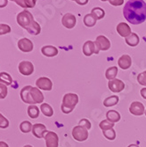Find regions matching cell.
<instances>
[{"mask_svg":"<svg viewBox=\"0 0 146 147\" xmlns=\"http://www.w3.org/2000/svg\"><path fill=\"white\" fill-rule=\"evenodd\" d=\"M123 15L131 24H142L146 20V3L143 0H129L123 8Z\"/></svg>","mask_w":146,"mask_h":147,"instance_id":"6da1fadb","label":"cell"},{"mask_svg":"<svg viewBox=\"0 0 146 147\" xmlns=\"http://www.w3.org/2000/svg\"><path fill=\"white\" fill-rule=\"evenodd\" d=\"M17 22L32 35H38L41 33V26L34 20L33 14L28 11H20L17 15Z\"/></svg>","mask_w":146,"mask_h":147,"instance_id":"7a4b0ae2","label":"cell"},{"mask_svg":"<svg viewBox=\"0 0 146 147\" xmlns=\"http://www.w3.org/2000/svg\"><path fill=\"white\" fill-rule=\"evenodd\" d=\"M78 103V96L76 93L68 92L64 94L63 103L61 105V110L63 114L71 113Z\"/></svg>","mask_w":146,"mask_h":147,"instance_id":"3957f363","label":"cell"},{"mask_svg":"<svg viewBox=\"0 0 146 147\" xmlns=\"http://www.w3.org/2000/svg\"><path fill=\"white\" fill-rule=\"evenodd\" d=\"M72 137L75 140L78 142H84L87 140L89 137V131L85 128L77 125L72 129Z\"/></svg>","mask_w":146,"mask_h":147,"instance_id":"277c9868","label":"cell"},{"mask_svg":"<svg viewBox=\"0 0 146 147\" xmlns=\"http://www.w3.org/2000/svg\"><path fill=\"white\" fill-rule=\"evenodd\" d=\"M100 49L96 45V43L92 41H87L83 45V53L86 57H91L92 54H99Z\"/></svg>","mask_w":146,"mask_h":147,"instance_id":"5b68a950","label":"cell"},{"mask_svg":"<svg viewBox=\"0 0 146 147\" xmlns=\"http://www.w3.org/2000/svg\"><path fill=\"white\" fill-rule=\"evenodd\" d=\"M19 71L24 76H30L34 71V64L29 61H21L19 63Z\"/></svg>","mask_w":146,"mask_h":147,"instance_id":"8992f818","label":"cell"},{"mask_svg":"<svg viewBox=\"0 0 146 147\" xmlns=\"http://www.w3.org/2000/svg\"><path fill=\"white\" fill-rule=\"evenodd\" d=\"M44 138L46 142V147H58L59 138L56 132L48 131Z\"/></svg>","mask_w":146,"mask_h":147,"instance_id":"52a82bcc","label":"cell"},{"mask_svg":"<svg viewBox=\"0 0 146 147\" xmlns=\"http://www.w3.org/2000/svg\"><path fill=\"white\" fill-rule=\"evenodd\" d=\"M129 113L141 116L145 113V108L142 102L140 101H133L129 106Z\"/></svg>","mask_w":146,"mask_h":147,"instance_id":"ba28073f","label":"cell"},{"mask_svg":"<svg viewBox=\"0 0 146 147\" xmlns=\"http://www.w3.org/2000/svg\"><path fill=\"white\" fill-rule=\"evenodd\" d=\"M35 85H36V87H38L41 90H44V91H51L53 87L52 81L48 78H46V77L39 78L36 80Z\"/></svg>","mask_w":146,"mask_h":147,"instance_id":"9c48e42d","label":"cell"},{"mask_svg":"<svg viewBox=\"0 0 146 147\" xmlns=\"http://www.w3.org/2000/svg\"><path fill=\"white\" fill-rule=\"evenodd\" d=\"M108 88L111 92L114 93H118L123 91V89L125 88V84L121 79L114 78L108 82Z\"/></svg>","mask_w":146,"mask_h":147,"instance_id":"30bf717a","label":"cell"},{"mask_svg":"<svg viewBox=\"0 0 146 147\" xmlns=\"http://www.w3.org/2000/svg\"><path fill=\"white\" fill-rule=\"evenodd\" d=\"M47 128L42 123H35L33 125L32 133L36 138H43L47 134Z\"/></svg>","mask_w":146,"mask_h":147,"instance_id":"8fae6325","label":"cell"},{"mask_svg":"<svg viewBox=\"0 0 146 147\" xmlns=\"http://www.w3.org/2000/svg\"><path fill=\"white\" fill-rule=\"evenodd\" d=\"M76 23H77V19L73 14H71V13H66L62 18L63 26L68 29L73 28L76 26Z\"/></svg>","mask_w":146,"mask_h":147,"instance_id":"7c38bea8","label":"cell"},{"mask_svg":"<svg viewBox=\"0 0 146 147\" xmlns=\"http://www.w3.org/2000/svg\"><path fill=\"white\" fill-rule=\"evenodd\" d=\"M18 47L19 49L22 52H26L28 53L33 51L34 49V44L31 42V40L28 39V38H22L20 40H19L18 42Z\"/></svg>","mask_w":146,"mask_h":147,"instance_id":"4fadbf2b","label":"cell"},{"mask_svg":"<svg viewBox=\"0 0 146 147\" xmlns=\"http://www.w3.org/2000/svg\"><path fill=\"white\" fill-rule=\"evenodd\" d=\"M94 42L96 43V45L98 46V48L100 49V50L107 51L111 47L110 41L106 36H104V35H99L96 38V41Z\"/></svg>","mask_w":146,"mask_h":147,"instance_id":"5bb4252c","label":"cell"},{"mask_svg":"<svg viewBox=\"0 0 146 147\" xmlns=\"http://www.w3.org/2000/svg\"><path fill=\"white\" fill-rule=\"evenodd\" d=\"M30 94H31V98H32V100L34 102V105H35L37 103H42L43 102L44 95L38 87H33L32 86L30 89Z\"/></svg>","mask_w":146,"mask_h":147,"instance_id":"9a60e30c","label":"cell"},{"mask_svg":"<svg viewBox=\"0 0 146 147\" xmlns=\"http://www.w3.org/2000/svg\"><path fill=\"white\" fill-rule=\"evenodd\" d=\"M31 86H24L21 91H20V98L22 100L23 102L28 103L30 105H34V102L32 100L31 98V94H30V89H31Z\"/></svg>","mask_w":146,"mask_h":147,"instance_id":"2e32d148","label":"cell"},{"mask_svg":"<svg viewBox=\"0 0 146 147\" xmlns=\"http://www.w3.org/2000/svg\"><path fill=\"white\" fill-rule=\"evenodd\" d=\"M116 31L122 37H128L132 33L130 26L127 23H124V22H121L117 25Z\"/></svg>","mask_w":146,"mask_h":147,"instance_id":"e0dca14e","label":"cell"},{"mask_svg":"<svg viewBox=\"0 0 146 147\" xmlns=\"http://www.w3.org/2000/svg\"><path fill=\"white\" fill-rule=\"evenodd\" d=\"M118 65L119 67L122 70H128L132 65V59L129 55H122L118 59Z\"/></svg>","mask_w":146,"mask_h":147,"instance_id":"ac0fdd59","label":"cell"},{"mask_svg":"<svg viewBox=\"0 0 146 147\" xmlns=\"http://www.w3.org/2000/svg\"><path fill=\"white\" fill-rule=\"evenodd\" d=\"M42 53L48 57H54L56 56H57L58 54V49L51 45H48V46H43L42 48Z\"/></svg>","mask_w":146,"mask_h":147,"instance_id":"d6986e66","label":"cell"},{"mask_svg":"<svg viewBox=\"0 0 146 147\" xmlns=\"http://www.w3.org/2000/svg\"><path fill=\"white\" fill-rule=\"evenodd\" d=\"M125 42L130 47H136L138 45V43L140 42V38L138 37V35L137 34L131 33V34H129L128 37H126Z\"/></svg>","mask_w":146,"mask_h":147,"instance_id":"ffe728a7","label":"cell"},{"mask_svg":"<svg viewBox=\"0 0 146 147\" xmlns=\"http://www.w3.org/2000/svg\"><path fill=\"white\" fill-rule=\"evenodd\" d=\"M106 116H107V120L113 123H118L121 120V115L116 110H108Z\"/></svg>","mask_w":146,"mask_h":147,"instance_id":"44dd1931","label":"cell"},{"mask_svg":"<svg viewBox=\"0 0 146 147\" xmlns=\"http://www.w3.org/2000/svg\"><path fill=\"white\" fill-rule=\"evenodd\" d=\"M40 109H41L42 113L47 117H51L53 115H54V110H53L52 107L48 103H42Z\"/></svg>","mask_w":146,"mask_h":147,"instance_id":"7402d4cb","label":"cell"},{"mask_svg":"<svg viewBox=\"0 0 146 147\" xmlns=\"http://www.w3.org/2000/svg\"><path fill=\"white\" fill-rule=\"evenodd\" d=\"M96 22H97V19L96 17L90 13V14H86L85 17H84V24L88 26V28H92V26H94L96 25Z\"/></svg>","mask_w":146,"mask_h":147,"instance_id":"603a6c76","label":"cell"},{"mask_svg":"<svg viewBox=\"0 0 146 147\" xmlns=\"http://www.w3.org/2000/svg\"><path fill=\"white\" fill-rule=\"evenodd\" d=\"M119 102V97L116 95H112L108 98H106L103 101V105L106 108H110V107L115 106Z\"/></svg>","mask_w":146,"mask_h":147,"instance_id":"cb8c5ba5","label":"cell"},{"mask_svg":"<svg viewBox=\"0 0 146 147\" xmlns=\"http://www.w3.org/2000/svg\"><path fill=\"white\" fill-rule=\"evenodd\" d=\"M118 74V68L116 66H112V67H109L106 71V78L110 80H113L116 78Z\"/></svg>","mask_w":146,"mask_h":147,"instance_id":"d4e9b609","label":"cell"},{"mask_svg":"<svg viewBox=\"0 0 146 147\" xmlns=\"http://www.w3.org/2000/svg\"><path fill=\"white\" fill-rule=\"evenodd\" d=\"M28 115L32 119H36L40 115V109L35 105H30L28 108Z\"/></svg>","mask_w":146,"mask_h":147,"instance_id":"484cf974","label":"cell"},{"mask_svg":"<svg viewBox=\"0 0 146 147\" xmlns=\"http://www.w3.org/2000/svg\"><path fill=\"white\" fill-rule=\"evenodd\" d=\"M0 83L5 86H10L12 83V78L7 72H0Z\"/></svg>","mask_w":146,"mask_h":147,"instance_id":"4316f807","label":"cell"},{"mask_svg":"<svg viewBox=\"0 0 146 147\" xmlns=\"http://www.w3.org/2000/svg\"><path fill=\"white\" fill-rule=\"evenodd\" d=\"M32 128H33V124L29 121H24L20 125V129L23 133L32 132Z\"/></svg>","mask_w":146,"mask_h":147,"instance_id":"83f0119b","label":"cell"},{"mask_svg":"<svg viewBox=\"0 0 146 147\" xmlns=\"http://www.w3.org/2000/svg\"><path fill=\"white\" fill-rule=\"evenodd\" d=\"M102 133H103V136L108 140H110V141L114 140L115 138H116V132L114 129V128L110 129H108V130H104V131H102Z\"/></svg>","mask_w":146,"mask_h":147,"instance_id":"f1b7e54d","label":"cell"},{"mask_svg":"<svg viewBox=\"0 0 146 147\" xmlns=\"http://www.w3.org/2000/svg\"><path fill=\"white\" fill-rule=\"evenodd\" d=\"M92 14H94L97 20H101L105 16V11L100 7H95L92 10Z\"/></svg>","mask_w":146,"mask_h":147,"instance_id":"f546056e","label":"cell"},{"mask_svg":"<svg viewBox=\"0 0 146 147\" xmlns=\"http://www.w3.org/2000/svg\"><path fill=\"white\" fill-rule=\"evenodd\" d=\"M114 126V123L109 122L108 120H103V121H101L100 123V128L101 129L102 131L104 130H108V129H113Z\"/></svg>","mask_w":146,"mask_h":147,"instance_id":"4dcf8cb0","label":"cell"},{"mask_svg":"<svg viewBox=\"0 0 146 147\" xmlns=\"http://www.w3.org/2000/svg\"><path fill=\"white\" fill-rule=\"evenodd\" d=\"M137 82L141 86H146V71H143V72L138 74V76H137Z\"/></svg>","mask_w":146,"mask_h":147,"instance_id":"1f68e13d","label":"cell"},{"mask_svg":"<svg viewBox=\"0 0 146 147\" xmlns=\"http://www.w3.org/2000/svg\"><path fill=\"white\" fill-rule=\"evenodd\" d=\"M9 126V121L6 117H5L1 113H0V128L6 129Z\"/></svg>","mask_w":146,"mask_h":147,"instance_id":"d6a6232c","label":"cell"},{"mask_svg":"<svg viewBox=\"0 0 146 147\" xmlns=\"http://www.w3.org/2000/svg\"><path fill=\"white\" fill-rule=\"evenodd\" d=\"M78 125H80V126L85 128V129H88V130L92 128V123H91V122L89 121V120L85 119V118H84V119H81L80 121H79Z\"/></svg>","mask_w":146,"mask_h":147,"instance_id":"836d02e7","label":"cell"},{"mask_svg":"<svg viewBox=\"0 0 146 147\" xmlns=\"http://www.w3.org/2000/svg\"><path fill=\"white\" fill-rule=\"evenodd\" d=\"M7 86L0 83V99H5L7 96Z\"/></svg>","mask_w":146,"mask_h":147,"instance_id":"e575fe53","label":"cell"},{"mask_svg":"<svg viewBox=\"0 0 146 147\" xmlns=\"http://www.w3.org/2000/svg\"><path fill=\"white\" fill-rule=\"evenodd\" d=\"M11 32L10 26L6 24H0V35H3Z\"/></svg>","mask_w":146,"mask_h":147,"instance_id":"d590c367","label":"cell"},{"mask_svg":"<svg viewBox=\"0 0 146 147\" xmlns=\"http://www.w3.org/2000/svg\"><path fill=\"white\" fill-rule=\"evenodd\" d=\"M26 8H33L34 7L37 0H23Z\"/></svg>","mask_w":146,"mask_h":147,"instance_id":"8d00e7d4","label":"cell"},{"mask_svg":"<svg viewBox=\"0 0 146 147\" xmlns=\"http://www.w3.org/2000/svg\"><path fill=\"white\" fill-rule=\"evenodd\" d=\"M108 2L114 6H119V5H123L124 0H108Z\"/></svg>","mask_w":146,"mask_h":147,"instance_id":"74e56055","label":"cell"},{"mask_svg":"<svg viewBox=\"0 0 146 147\" xmlns=\"http://www.w3.org/2000/svg\"><path fill=\"white\" fill-rule=\"evenodd\" d=\"M11 1H14L17 5H19L20 6L23 7V8H26V5L24 4V1L23 0H11Z\"/></svg>","mask_w":146,"mask_h":147,"instance_id":"f35d334b","label":"cell"},{"mask_svg":"<svg viewBox=\"0 0 146 147\" xmlns=\"http://www.w3.org/2000/svg\"><path fill=\"white\" fill-rule=\"evenodd\" d=\"M140 94L144 100H146V87H143L140 90Z\"/></svg>","mask_w":146,"mask_h":147,"instance_id":"ab89813d","label":"cell"},{"mask_svg":"<svg viewBox=\"0 0 146 147\" xmlns=\"http://www.w3.org/2000/svg\"><path fill=\"white\" fill-rule=\"evenodd\" d=\"M75 2H77L79 5H85L89 2V0H76Z\"/></svg>","mask_w":146,"mask_h":147,"instance_id":"60d3db41","label":"cell"},{"mask_svg":"<svg viewBox=\"0 0 146 147\" xmlns=\"http://www.w3.org/2000/svg\"><path fill=\"white\" fill-rule=\"evenodd\" d=\"M7 5V0H0V8L5 7Z\"/></svg>","mask_w":146,"mask_h":147,"instance_id":"b9f144b4","label":"cell"},{"mask_svg":"<svg viewBox=\"0 0 146 147\" xmlns=\"http://www.w3.org/2000/svg\"><path fill=\"white\" fill-rule=\"evenodd\" d=\"M0 147H9V146H8V144H7L5 142H4V141H0Z\"/></svg>","mask_w":146,"mask_h":147,"instance_id":"7bdbcfd3","label":"cell"},{"mask_svg":"<svg viewBox=\"0 0 146 147\" xmlns=\"http://www.w3.org/2000/svg\"><path fill=\"white\" fill-rule=\"evenodd\" d=\"M128 147H139V145H137V144H129Z\"/></svg>","mask_w":146,"mask_h":147,"instance_id":"ee69618b","label":"cell"},{"mask_svg":"<svg viewBox=\"0 0 146 147\" xmlns=\"http://www.w3.org/2000/svg\"><path fill=\"white\" fill-rule=\"evenodd\" d=\"M24 147H33L32 145H30V144H26V145H25Z\"/></svg>","mask_w":146,"mask_h":147,"instance_id":"f6af8a7d","label":"cell"},{"mask_svg":"<svg viewBox=\"0 0 146 147\" xmlns=\"http://www.w3.org/2000/svg\"><path fill=\"white\" fill-rule=\"evenodd\" d=\"M100 1H103V2H105V1H108V0H100Z\"/></svg>","mask_w":146,"mask_h":147,"instance_id":"bcb514c9","label":"cell"},{"mask_svg":"<svg viewBox=\"0 0 146 147\" xmlns=\"http://www.w3.org/2000/svg\"><path fill=\"white\" fill-rule=\"evenodd\" d=\"M144 114H145V116H146V109H145V113Z\"/></svg>","mask_w":146,"mask_h":147,"instance_id":"7dc6e473","label":"cell"},{"mask_svg":"<svg viewBox=\"0 0 146 147\" xmlns=\"http://www.w3.org/2000/svg\"><path fill=\"white\" fill-rule=\"evenodd\" d=\"M72 1H76V0H72Z\"/></svg>","mask_w":146,"mask_h":147,"instance_id":"c3c4849f","label":"cell"}]
</instances>
